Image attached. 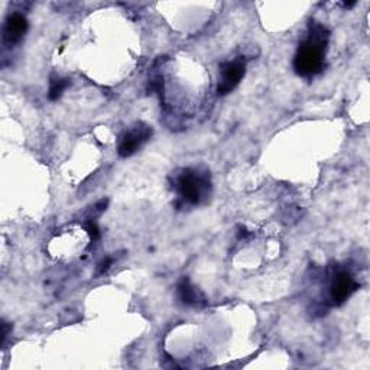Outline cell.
Listing matches in <instances>:
<instances>
[{"mask_svg":"<svg viewBox=\"0 0 370 370\" xmlns=\"http://www.w3.org/2000/svg\"><path fill=\"white\" fill-rule=\"evenodd\" d=\"M176 190L184 201L198 204L210 193L208 175L196 169H184L176 179Z\"/></svg>","mask_w":370,"mask_h":370,"instance_id":"cell-2","label":"cell"},{"mask_svg":"<svg viewBox=\"0 0 370 370\" xmlns=\"http://www.w3.org/2000/svg\"><path fill=\"white\" fill-rule=\"evenodd\" d=\"M68 86H69V80L68 79H52L51 87H50V93H48V99L52 100V101L58 100Z\"/></svg>","mask_w":370,"mask_h":370,"instance_id":"cell-8","label":"cell"},{"mask_svg":"<svg viewBox=\"0 0 370 370\" xmlns=\"http://www.w3.org/2000/svg\"><path fill=\"white\" fill-rule=\"evenodd\" d=\"M112 264H113V259L112 257H106L104 261L99 265V268H97V275H103V274H106L107 271H108V268L112 267Z\"/></svg>","mask_w":370,"mask_h":370,"instance_id":"cell-10","label":"cell"},{"mask_svg":"<svg viewBox=\"0 0 370 370\" xmlns=\"http://www.w3.org/2000/svg\"><path fill=\"white\" fill-rule=\"evenodd\" d=\"M359 288V284L347 272H339L330 285V298L335 305L346 303Z\"/></svg>","mask_w":370,"mask_h":370,"instance_id":"cell-5","label":"cell"},{"mask_svg":"<svg viewBox=\"0 0 370 370\" xmlns=\"http://www.w3.org/2000/svg\"><path fill=\"white\" fill-rule=\"evenodd\" d=\"M86 230H87L91 240H97L100 237V230H99V228H97L94 221H89V223L86 225Z\"/></svg>","mask_w":370,"mask_h":370,"instance_id":"cell-9","label":"cell"},{"mask_svg":"<svg viewBox=\"0 0 370 370\" xmlns=\"http://www.w3.org/2000/svg\"><path fill=\"white\" fill-rule=\"evenodd\" d=\"M2 342L5 343V340H6V337H8V335H9V331L12 330V325H9L8 323H5L4 321V324H2Z\"/></svg>","mask_w":370,"mask_h":370,"instance_id":"cell-11","label":"cell"},{"mask_svg":"<svg viewBox=\"0 0 370 370\" xmlns=\"http://www.w3.org/2000/svg\"><path fill=\"white\" fill-rule=\"evenodd\" d=\"M178 297L185 305L204 307L207 304L204 295L187 278L178 284Z\"/></svg>","mask_w":370,"mask_h":370,"instance_id":"cell-7","label":"cell"},{"mask_svg":"<svg viewBox=\"0 0 370 370\" xmlns=\"http://www.w3.org/2000/svg\"><path fill=\"white\" fill-rule=\"evenodd\" d=\"M246 64L243 60H233L220 65V76L217 84V94L226 96L232 93L240 80L245 77Z\"/></svg>","mask_w":370,"mask_h":370,"instance_id":"cell-3","label":"cell"},{"mask_svg":"<svg viewBox=\"0 0 370 370\" xmlns=\"http://www.w3.org/2000/svg\"><path fill=\"white\" fill-rule=\"evenodd\" d=\"M328 44V30L320 23L310 25L307 40L300 44L293 58V69L301 77H313L324 68V57Z\"/></svg>","mask_w":370,"mask_h":370,"instance_id":"cell-1","label":"cell"},{"mask_svg":"<svg viewBox=\"0 0 370 370\" xmlns=\"http://www.w3.org/2000/svg\"><path fill=\"white\" fill-rule=\"evenodd\" d=\"M152 135V129L143 125V123H138L132 130L126 132L119 142V147H118V154L122 158H128L132 157L135 152H138L139 147L151 138Z\"/></svg>","mask_w":370,"mask_h":370,"instance_id":"cell-4","label":"cell"},{"mask_svg":"<svg viewBox=\"0 0 370 370\" xmlns=\"http://www.w3.org/2000/svg\"><path fill=\"white\" fill-rule=\"evenodd\" d=\"M28 30V21L21 13L9 15L5 25H4V43L8 47L16 45L22 41Z\"/></svg>","mask_w":370,"mask_h":370,"instance_id":"cell-6","label":"cell"}]
</instances>
